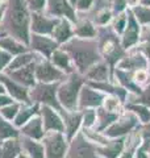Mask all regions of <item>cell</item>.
I'll use <instances>...</instances> for the list:
<instances>
[{"mask_svg":"<svg viewBox=\"0 0 150 158\" xmlns=\"http://www.w3.org/2000/svg\"><path fill=\"white\" fill-rule=\"evenodd\" d=\"M31 13L25 0H7V11L0 24L6 34L28 46L31 40Z\"/></svg>","mask_w":150,"mask_h":158,"instance_id":"obj_1","label":"cell"},{"mask_svg":"<svg viewBox=\"0 0 150 158\" xmlns=\"http://www.w3.org/2000/svg\"><path fill=\"white\" fill-rule=\"evenodd\" d=\"M86 79H84L79 73H71L59 82L57 96L58 102L63 110L67 111H75L78 110V99L79 92H81L82 87L86 85Z\"/></svg>","mask_w":150,"mask_h":158,"instance_id":"obj_2","label":"cell"},{"mask_svg":"<svg viewBox=\"0 0 150 158\" xmlns=\"http://www.w3.org/2000/svg\"><path fill=\"white\" fill-rule=\"evenodd\" d=\"M63 49L70 54L75 70L79 74H86L88 69L98 62V53L95 52V49L90 45H84L79 40H70L63 45Z\"/></svg>","mask_w":150,"mask_h":158,"instance_id":"obj_3","label":"cell"},{"mask_svg":"<svg viewBox=\"0 0 150 158\" xmlns=\"http://www.w3.org/2000/svg\"><path fill=\"white\" fill-rule=\"evenodd\" d=\"M59 83H41L37 82L32 88H29V98L32 103L40 106H49L61 111L62 107L58 102L57 90Z\"/></svg>","mask_w":150,"mask_h":158,"instance_id":"obj_4","label":"cell"},{"mask_svg":"<svg viewBox=\"0 0 150 158\" xmlns=\"http://www.w3.org/2000/svg\"><path fill=\"white\" fill-rule=\"evenodd\" d=\"M41 142L44 145L46 158H66L70 141L63 132H46Z\"/></svg>","mask_w":150,"mask_h":158,"instance_id":"obj_5","label":"cell"},{"mask_svg":"<svg viewBox=\"0 0 150 158\" xmlns=\"http://www.w3.org/2000/svg\"><path fill=\"white\" fill-rule=\"evenodd\" d=\"M66 158H103V157L98 153V145L90 141L84 136L83 132H79L70 141Z\"/></svg>","mask_w":150,"mask_h":158,"instance_id":"obj_6","label":"cell"},{"mask_svg":"<svg viewBox=\"0 0 150 158\" xmlns=\"http://www.w3.org/2000/svg\"><path fill=\"white\" fill-rule=\"evenodd\" d=\"M67 74L61 71L46 58L40 59L36 65V79L41 83H59L62 82Z\"/></svg>","mask_w":150,"mask_h":158,"instance_id":"obj_7","label":"cell"},{"mask_svg":"<svg viewBox=\"0 0 150 158\" xmlns=\"http://www.w3.org/2000/svg\"><path fill=\"white\" fill-rule=\"evenodd\" d=\"M137 121H138V117L136 116V113H133V112L124 113L119 120L112 123V124L102 133L107 138H117L120 136H124L131 132L133 128L137 125Z\"/></svg>","mask_w":150,"mask_h":158,"instance_id":"obj_8","label":"cell"},{"mask_svg":"<svg viewBox=\"0 0 150 158\" xmlns=\"http://www.w3.org/2000/svg\"><path fill=\"white\" fill-rule=\"evenodd\" d=\"M59 48L58 42L52 36H45V34H36L31 33L29 40V49L32 52L40 54L41 57L49 59L52 54Z\"/></svg>","mask_w":150,"mask_h":158,"instance_id":"obj_9","label":"cell"},{"mask_svg":"<svg viewBox=\"0 0 150 158\" xmlns=\"http://www.w3.org/2000/svg\"><path fill=\"white\" fill-rule=\"evenodd\" d=\"M59 112H61V116L63 120V127H65L63 133L66 135L67 140L71 141L82 129L83 112L82 110L67 111V110H63V108Z\"/></svg>","mask_w":150,"mask_h":158,"instance_id":"obj_10","label":"cell"},{"mask_svg":"<svg viewBox=\"0 0 150 158\" xmlns=\"http://www.w3.org/2000/svg\"><path fill=\"white\" fill-rule=\"evenodd\" d=\"M57 23H58V17H52L45 12H32L31 13V33L52 36V32Z\"/></svg>","mask_w":150,"mask_h":158,"instance_id":"obj_11","label":"cell"},{"mask_svg":"<svg viewBox=\"0 0 150 158\" xmlns=\"http://www.w3.org/2000/svg\"><path fill=\"white\" fill-rule=\"evenodd\" d=\"M44 12L52 17H58V19L65 17L70 20L71 23L77 21L73 4L69 0H46V7H45Z\"/></svg>","mask_w":150,"mask_h":158,"instance_id":"obj_12","label":"cell"},{"mask_svg":"<svg viewBox=\"0 0 150 158\" xmlns=\"http://www.w3.org/2000/svg\"><path fill=\"white\" fill-rule=\"evenodd\" d=\"M106 96L102 91L91 87L90 85H84L79 92L78 99V110H86V108H98L103 106Z\"/></svg>","mask_w":150,"mask_h":158,"instance_id":"obj_13","label":"cell"},{"mask_svg":"<svg viewBox=\"0 0 150 158\" xmlns=\"http://www.w3.org/2000/svg\"><path fill=\"white\" fill-rule=\"evenodd\" d=\"M38 115L42 120L45 132H52V131L63 132L65 131L61 112L56 110V108L49 107V106H40Z\"/></svg>","mask_w":150,"mask_h":158,"instance_id":"obj_14","label":"cell"},{"mask_svg":"<svg viewBox=\"0 0 150 158\" xmlns=\"http://www.w3.org/2000/svg\"><path fill=\"white\" fill-rule=\"evenodd\" d=\"M0 81L3 82V85L6 86L7 95L11 96L15 102L19 103H32L31 98H29V88L23 85H20L16 81L7 75L6 73L0 74Z\"/></svg>","mask_w":150,"mask_h":158,"instance_id":"obj_15","label":"cell"},{"mask_svg":"<svg viewBox=\"0 0 150 158\" xmlns=\"http://www.w3.org/2000/svg\"><path fill=\"white\" fill-rule=\"evenodd\" d=\"M37 62H32V63H29V65L24 66L21 69H17V70H15V71L8 73L7 75H9L13 81H16L17 83H20V85H23L28 88H32L37 83V79H36Z\"/></svg>","mask_w":150,"mask_h":158,"instance_id":"obj_16","label":"cell"},{"mask_svg":"<svg viewBox=\"0 0 150 158\" xmlns=\"http://www.w3.org/2000/svg\"><path fill=\"white\" fill-rule=\"evenodd\" d=\"M19 131L21 136L33 138V140H38V141H41L42 137L45 136V133H46L44 129V124H42V120L40 117V115H36L34 117H32Z\"/></svg>","mask_w":150,"mask_h":158,"instance_id":"obj_17","label":"cell"},{"mask_svg":"<svg viewBox=\"0 0 150 158\" xmlns=\"http://www.w3.org/2000/svg\"><path fill=\"white\" fill-rule=\"evenodd\" d=\"M74 34V29L71 28V21L67 19H58V23L56 24L53 32H52V37L58 42V45H65L66 42H69L71 40Z\"/></svg>","mask_w":150,"mask_h":158,"instance_id":"obj_18","label":"cell"},{"mask_svg":"<svg viewBox=\"0 0 150 158\" xmlns=\"http://www.w3.org/2000/svg\"><path fill=\"white\" fill-rule=\"evenodd\" d=\"M20 144H21V150L24 154H27L29 158H46L45 156V149L41 141L33 140V138L19 136Z\"/></svg>","mask_w":150,"mask_h":158,"instance_id":"obj_19","label":"cell"},{"mask_svg":"<svg viewBox=\"0 0 150 158\" xmlns=\"http://www.w3.org/2000/svg\"><path fill=\"white\" fill-rule=\"evenodd\" d=\"M49 61L53 63L56 67H58L61 71H63L65 74H71L75 71V67H74V63H73V59L70 57V54L65 50L62 48H58L56 52L52 54V57L49 58Z\"/></svg>","mask_w":150,"mask_h":158,"instance_id":"obj_20","label":"cell"},{"mask_svg":"<svg viewBox=\"0 0 150 158\" xmlns=\"http://www.w3.org/2000/svg\"><path fill=\"white\" fill-rule=\"evenodd\" d=\"M42 58L44 57H41L40 54L34 53V52H32L31 49H29L28 52L17 54V56L12 57L11 62H9V65H8L7 70H6V74L17 70V69H21V67L27 66V65H29V63H32V62H37V61H40V59H42Z\"/></svg>","mask_w":150,"mask_h":158,"instance_id":"obj_21","label":"cell"},{"mask_svg":"<svg viewBox=\"0 0 150 158\" xmlns=\"http://www.w3.org/2000/svg\"><path fill=\"white\" fill-rule=\"evenodd\" d=\"M38 112H40V104H37V103H23L13 120L15 127L20 129L25 123H28L32 117L38 115Z\"/></svg>","mask_w":150,"mask_h":158,"instance_id":"obj_22","label":"cell"},{"mask_svg":"<svg viewBox=\"0 0 150 158\" xmlns=\"http://www.w3.org/2000/svg\"><path fill=\"white\" fill-rule=\"evenodd\" d=\"M0 49H3L4 52H7L8 54H11L12 57L17 56V54H21L29 50V46L25 45L24 42L19 41L17 38H15L9 34L0 37Z\"/></svg>","mask_w":150,"mask_h":158,"instance_id":"obj_23","label":"cell"},{"mask_svg":"<svg viewBox=\"0 0 150 158\" xmlns=\"http://www.w3.org/2000/svg\"><path fill=\"white\" fill-rule=\"evenodd\" d=\"M117 118H119V115L116 112H109L106 108L98 107L96 108V123H95L94 129L96 132H104Z\"/></svg>","mask_w":150,"mask_h":158,"instance_id":"obj_24","label":"cell"},{"mask_svg":"<svg viewBox=\"0 0 150 158\" xmlns=\"http://www.w3.org/2000/svg\"><path fill=\"white\" fill-rule=\"evenodd\" d=\"M23 153L19 137L0 141V158H17Z\"/></svg>","mask_w":150,"mask_h":158,"instance_id":"obj_25","label":"cell"},{"mask_svg":"<svg viewBox=\"0 0 150 158\" xmlns=\"http://www.w3.org/2000/svg\"><path fill=\"white\" fill-rule=\"evenodd\" d=\"M125 140L124 138H119L115 141H108V144L99 146L98 145V153L103 158H117L124 149Z\"/></svg>","mask_w":150,"mask_h":158,"instance_id":"obj_26","label":"cell"},{"mask_svg":"<svg viewBox=\"0 0 150 158\" xmlns=\"http://www.w3.org/2000/svg\"><path fill=\"white\" fill-rule=\"evenodd\" d=\"M108 77V67L104 63H95L84 74L87 82H106Z\"/></svg>","mask_w":150,"mask_h":158,"instance_id":"obj_27","label":"cell"},{"mask_svg":"<svg viewBox=\"0 0 150 158\" xmlns=\"http://www.w3.org/2000/svg\"><path fill=\"white\" fill-rule=\"evenodd\" d=\"M19 136H20L19 128L15 127L12 121L7 120V118H4L0 115V141L13 138V137H19Z\"/></svg>","mask_w":150,"mask_h":158,"instance_id":"obj_28","label":"cell"},{"mask_svg":"<svg viewBox=\"0 0 150 158\" xmlns=\"http://www.w3.org/2000/svg\"><path fill=\"white\" fill-rule=\"evenodd\" d=\"M137 38H138V27H137L136 21H134V19L129 17V27H128L127 33H125V37H124V48L133 45V44L137 41Z\"/></svg>","mask_w":150,"mask_h":158,"instance_id":"obj_29","label":"cell"},{"mask_svg":"<svg viewBox=\"0 0 150 158\" xmlns=\"http://www.w3.org/2000/svg\"><path fill=\"white\" fill-rule=\"evenodd\" d=\"M21 104H23V103H19V102L8 103V104H6L4 107L0 108V115H2L4 118H7V120L13 123V120H15V117H16L20 107H21Z\"/></svg>","mask_w":150,"mask_h":158,"instance_id":"obj_30","label":"cell"},{"mask_svg":"<svg viewBox=\"0 0 150 158\" xmlns=\"http://www.w3.org/2000/svg\"><path fill=\"white\" fill-rule=\"evenodd\" d=\"M95 33L96 32H95L92 24H90L88 21H83L78 24L77 28L74 29V34H77L78 38H92Z\"/></svg>","mask_w":150,"mask_h":158,"instance_id":"obj_31","label":"cell"},{"mask_svg":"<svg viewBox=\"0 0 150 158\" xmlns=\"http://www.w3.org/2000/svg\"><path fill=\"white\" fill-rule=\"evenodd\" d=\"M82 112H83L82 128H84V129L94 128L95 123H96V108H86V110H82Z\"/></svg>","mask_w":150,"mask_h":158,"instance_id":"obj_32","label":"cell"},{"mask_svg":"<svg viewBox=\"0 0 150 158\" xmlns=\"http://www.w3.org/2000/svg\"><path fill=\"white\" fill-rule=\"evenodd\" d=\"M128 108L131 110L133 113H136L137 116H140V120L142 123H150V111L148 107L142 106H137V104H129Z\"/></svg>","mask_w":150,"mask_h":158,"instance_id":"obj_33","label":"cell"},{"mask_svg":"<svg viewBox=\"0 0 150 158\" xmlns=\"http://www.w3.org/2000/svg\"><path fill=\"white\" fill-rule=\"evenodd\" d=\"M146 66V61L141 57H136V58H128L125 61L121 62L120 67L121 69H141Z\"/></svg>","mask_w":150,"mask_h":158,"instance_id":"obj_34","label":"cell"},{"mask_svg":"<svg viewBox=\"0 0 150 158\" xmlns=\"http://www.w3.org/2000/svg\"><path fill=\"white\" fill-rule=\"evenodd\" d=\"M120 99L117 96H113V95H109V96H106V99H104L103 102V108H106L107 111L109 112H116L120 110Z\"/></svg>","mask_w":150,"mask_h":158,"instance_id":"obj_35","label":"cell"},{"mask_svg":"<svg viewBox=\"0 0 150 158\" xmlns=\"http://www.w3.org/2000/svg\"><path fill=\"white\" fill-rule=\"evenodd\" d=\"M31 12H44L46 7V0H25Z\"/></svg>","mask_w":150,"mask_h":158,"instance_id":"obj_36","label":"cell"},{"mask_svg":"<svg viewBox=\"0 0 150 158\" xmlns=\"http://www.w3.org/2000/svg\"><path fill=\"white\" fill-rule=\"evenodd\" d=\"M11 59H12L11 54H8L7 52H4L3 49H0V74L6 73L9 62H11Z\"/></svg>","mask_w":150,"mask_h":158,"instance_id":"obj_37","label":"cell"},{"mask_svg":"<svg viewBox=\"0 0 150 158\" xmlns=\"http://www.w3.org/2000/svg\"><path fill=\"white\" fill-rule=\"evenodd\" d=\"M136 12H137L138 19L141 20L142 23H148V21H150V12H149V11H146V9H142V8H137V9H136Z\"/></svg>","mask_w":150,"mask_h":158,"instance_id":"obj_38","label":"cell"},{"mask_svg":"<svg viewBox=\"0 0 150 158\" xmlns=\"http://www.w3.org/2000/svg\"><path fill=\"white\" fill-rule=\"evenodd\" d=\"M92 4V0H78L77 2V8L81 9V11H86L91 7Z\"/></svg>","mask_w":150,"mask_h":158,"instance_id":"obj_39","label":"cell"},{"mask_svg":"<svg viewBox=\"0 0 150 158\" xmlns=\"http://www.w3.org/2000/svg\"><path fill=\"white\" fill-rule=\"evenodd\" d=\"M146 79H148V74L144 70H138V73L134 75V81L137 83H144V82H146Z\"/></svg>","mask_w":150,"mask_h":158,"instance_id":"obj_40","label":"cell"},{"mask_svg":"<svg viewBox=\"0 0 150 158\" xmlns=\"http://www.w3.org/2000/svg\"><path fill=\"white\" fill-rule=\"evenodd\" d=\"M142 96L140 99V103H142L145 106H150V88H148L145 92H141Z\"/></svg>","mask_w":150,"mask_h":158,"instance_id":"obj_41","label":"cell"},{"mask_svg":"<svg viewBox=\"0 0 150 158\" xmlns=\"http://www.w3.org/2000/svg\"><path fill=\"white\" fill-rule=\"evenodd\" d=\"M11 102H15V100L11 96H8L7 94H6V95H0V108L4 107L6 104H8V103H11Z\"/></svg>","mask_w":150,"mask_h":158,"instance_id":"obj_42","label":"cell"},{"mask_svg":"<svg viewBox=\"0 0 150 158\" xmlns=\"http://www.w3.org/2000/svg\"><path fill=\"white\" fill-rule=\"evenodd\" d=\"M7 11V2H4L0 4V24L3 23V19H4V15H6Z\"/></svg>","mask_w":150,"mask_h":158,"instance_id":"obj_43","label":"cell"},{"mask_svg":"<svg viewBox=\"0 0 150 158\" xmlns=\"http://www.w3.org/2000/svg\"><path fill=\"white\" fill-rule=\"evenodd\" d=\"M109 17H111V15H109L108 12H104V13L102 15V17H99V23H100V24H106L108 20H109Z\"/></svg>","mask_w":150,"mask_h":158,"instance_id":"obj_44","label":"cell"},{"mask_svg":"<svg viewBox=\"0 0 150 158\" xmlns=\"http://www.w3.org/2000/svg\"><path fill=\"white\" fill-rule=\"evenodd\" d=\"M124 24H125V19L121 17L119 20V23H116V31L117 32H121L123 29H124Z\"/></svg>","mask_w":150,"mask_h":158,"instance_id":"obj_45","label":"cell"},{"mask_svg":"<svg viewBox=\"0 0 150 158\" xmlns=\"http://www.w3.org/2000/svg\"><path fill=\"white\" fill-rule=\"evenodd\" d=\"M145 148H141L140 150H137V156H136V158H149L148 156H146V153H145Z\"/></svg>","mask_w":150,"mask_h":158,"instance_id":"obj_46","label":"cell"},{"mask_svg":"<svg viewBox=\"0 0 150 158\" xmlns=\"http://www.w3.org/2000/svg\"><path fill=\"white\" fill-rule=\"evenodd\" d=\"M125 6V0H116V9L117 11H121Z\"/></svg>","mask_w":150,"mask_h":158,"instance_id":"obj_47","label":"cell"},{"mask_svg":"<svg viewBox=\"0 0 150 158\" xmlns=\"http://www.w3.org/2000/svg\"><path fill=\"white\" fill-rule=\"evenodd\" d=\"M7 94V90H6V86L3 85V82L0 81V95H6Z\"/></svg>","mask_w":150,"mask_h":158,"instance_id":"obj_48","label":"cell"},{"mask_svg":"<svg viewBox=\"0 0 150 158\" xmlns=\"http://www.w3.org/2000/svg\"><path fill=\"white\" fill-rule=\"evenodd\" d=\"M3 36H6V32H4V29L0 25V37H3Z\"/></svg>","mask_w":150,"mask_h":158,"instance_id":"obj_49","label":"cell"},{"mask_svg":"<svg viewBox=\"0 0 150 158\" xmlns=\"http://www.w3.org/2000/svg\"><path fill=\"white\" fill-rule=\"evenodd\" d=\"M17 158H29V157H28L27 154H24V153H21V154H20Z\"/></svg>","mask_w":150,"mask_h":158,"instance_id":"obj_50","label":"cell"},{"mask_svg":"<svg viewBox=\"0 0 150 158\" xmlns=\"http://www.w3.org/2000/svg\"><path fill=\"white\" fill-rule=\"evenodd\" d=\"M144 3L145 4H150V0H144Z\"/></svg>","mask_w":150,"mask_h":158,"instance_id":"obj_51","label":"cell"},{"mask_svg":"<svg viewBox=\"0 0 150 158\" xmlns=\"http://www.w3.org/2000/svg\"><path fill=\"white\" fill-rule=\"evenodd\" d=\"M4 2H7V0H0V4H2V3H4Z\"/></svg>","mask_w":150,"mask_h":158,"instance_id":"obj_52","label":"cell"}]
</instances>
